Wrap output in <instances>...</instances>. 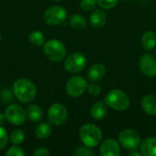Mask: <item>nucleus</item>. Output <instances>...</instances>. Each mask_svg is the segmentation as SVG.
I'll return each mask as SVG.
<instances>
[{
    "instance_id": "nucleus-1",
    "label": "nucleus",
    "mask_w": 156,
    "mask_h": 156,
    "mask_svg": "<svg viewBox=\"0 0 156 156\" xmlns=\"http://www.w3.org/2000/svg\"><path fill=\"white\" fill-rule=\"evenodd\" d=\"M13 93L19 101L28 103L36 98L37 87L27 79H18L13 84Z\"/></svg>"
},
{
    "instance_id": "nucleus-2",
    "label": "nucleus",
    "mask_w": 156,
    "mask_h": 156,
    "mask_svg": "<svg viewBox=\"0 0 156 156\" xmlns=\"http://www.w3.org/2000/svg\"><path fill=\"white\" fill-rule=\"evenodd\" d=\"M80 138L85 146L94 148L102 140L101 130L93 123H86L80 129Z\"/></svg>"
},
{
    "instance_id": "nucleus-3",
    "label": "nucleus",
    "mask_w": 156,
    "mask_h": 156,
    "mask_svg": "<svg viewBox=\"0 0 156 156\" xmlns=\"http://www.w3.org/2000/svg\"><path fill=\"white\" fill-rule=\"evenodd\" d=\"M104 102L111 109L122 112L129 108L130 98L123 90L114 89L107 93L104 99Z\"/></svg>"
},
{
    "instance_id": "nucleus-4",
    "label": "nucleus",
    "mask_w": 156,
    "mask_h": 156,
    "mask_svg": "<svg viewBox=\"0 0 156 156\" xmlns=\"http://www.w3.org/2000/svg\"><path fill=\"white\" fill-rule=\"evenodd\" d=\"M67 53L65 45L58 39H50L44 45V54L52 62H59L64 59Z\"/></svg>"
},
{
    "instance_id": "nucleus-5",
    "label": "nucleus",
    "mask_w": 156,
    "mask_h": 156,
    "mask_svg": "<svg viewBox=\"0 0 156 156\" xmlns=\"http://www.w3.org/2000/svg\"><path fill=\"white\" fill-rule=\"evenodd\" d=\"M119 143L126 150H136L141 144V137L139 133L132 129H124L119 133Z\"/></svg>"
},
{
    "instance_id": "nucleus-6",
    "label": "nucleus",
    "mask_w": 156,
    "mask_h": 156,
    "mask_svg": "<svg viewBox=\"0 0 156 156\" xmlns=\"http://www.w3.org/2000/svg\"><path fill=\"white\" fill-rule=\"evenodd\" d=\"M87 65V58L80 52H75L67 57L64 61V68L69 73H79Z\"/></svg>"
},
{
    "instance_id": "nucleus-7",
    "label": "nucleus",
    "mask_w": 156,
    "mask_h": 156,
    "mask_svg": "<svg viewBox=\"0 0 156 156\" xmlns=\"http://www.w3.org/2000/svg\"><path fill=\"white\" fill-rule=\"evenodd\" d=\"M67 11L63 6L52 5L44 13V20L49 26H58L66 21Z\"/></svg>"
},
{
    "instance_id": "nucleus-8",
    "label": "nucleus",
    "mask_w": 156,
    "mask_h": 156,
    "mask_svg": "<svg viewBox=\"0 0 156 156\" xmlns=\"http://www.w3.org/2000/svg\"><path fill=\"white\" fill-rule=\"evenodd\" d=\"M88 83L81 76H74L70 78L66 84L67 93L73 98L80 97L87 90Z\"/></svg>"
},
{
    "instance_id": "nucleus-9",
    "label": "nucleus",
    "mask_w": 156,
    "mask_h": 156,
    "mask_svg": "<svg viewBox=\"0 0 156 156\" xmlns=\"http://www.w3.org/2000/svg\"><path fill=\"white\" fill-rule=\"evenodd\" d=\"M68 118V110L62 103H54L52 104L48 112V122L53 125H61L63 124Z\"/></svg>"
},
{
    "instance_id": "nucleus-10",
    "label": "nucleus",
    "mask_w": 156,
    "mask_h": 156,
    "mask_svg": "<svg viewBox=\"0 0 156 156\" xmlns=\"http://www.w3.org/2000/svg\"><path fill=\"white\" fill-rule=\"evenodd\" d=\"M5 116L7 122L16 126L22 125L27 119L26 111L19 105L12 104L9 105L5 111Z\"/></svg>"
},
{
    "instance_id": "nucleus-11",
    "label": "nucleus",
    "mask_w": 156,
    "mask_h": 156,
    "mask_svg": "<svg viewBox=\"0 0 156 156\" xmlns=\"http://www.w3.org/2000/svg\"><path fill=\"white\" fill-rule=\"evenodd\" d=\"M139 68L142 73L149 78L156 76V57L153 54L145 53L139 60Z\"/></svg>"
},
{
    "instance_id": "nucleus-12",
    "label": "nucleus",
    "mask_w": 156,
    "mask_h": 156,
    "mask_svg": "<svg viewBox=\"0 0 156 156\" xmlns=\"http://www.w3.org/2000/svg\"><path fill=\"white\" fill-rule=\"evenodd\" d=\"M100 154L101 156L121 155V144L115 139H107L101 144Z\"/></svg>"
},
{
    "instance_id": "nucleus-13",
    "label": "nucleus",
    "mask_w": 156,
    "mask_h": 156,
    "mask_svg": "<svg viewBox=\"0 0 156 156\" xmlns=\"http://www.w3.org/2000/svg\"><path fill=\"white\" fill-rule=\"evenodd\" d=\"M143 111L149 116L156 115V97L153 94H146L141 101Z\"/></svg>"
},
{
    "instance_id": "nucleus-14",
    "label": "nucleus",
    "mask_w": 156,
    "mask_h": 156,
    "mask_svg": "<svg viewBox=\"0 0 156 156\" xmlns=\"http://www.w3.org/2000/svg\"><path fill=\"white\" fill-rule=\"evenodd\" d=\"M90 25L95 28H101L107 23V15L101 9H94L90 16Z\"/></svg>"
},
{
    "instance_id": "nucleus-15",
    "label": "nucleus",
    "mask_w": 156,
    "mask_h": 156,
    "mask_svg": "<svg viewBox=\"0 0 156 156\" xmlns=\"http://www.w3.org/2000/svg\"><path fill=\"white\" fill-rule=\"evenodd\" d=\"M106 74V68L101 63L93 64L87 72V77L90 81H98L101 80Z\"/></svg>"
},
{
    "instance_id": "nucleus-16",
    "label": "nucleus",
    "mask_w": 156,
    "mask_h": 156,
    "mask_svg": "<svg viewBox=\"0 0 156 156\" xmlns=\"http://www.w3.org/2000/svg\"><path fill=\"white\" fill-rule=\"evenodd\" d=\"M140 152L144 156H156V138L148 137L141 142Z\"/></svg>"
},
{
    "instance_id": "nucleus-17",
    "label": "nucleus",
    "mask_w": 156,
    "mask_h": 156,
    "mask_svg": "<svg viewBox=\"0 0 156 156\" xmlns=\"http://www.w3.org/2000/svg\"><path fill=\"white\" fill-rule=\"evenodd\" d=\"M90 114L92 118L96 121L102 120L107 114V105L105 104V102L102 101L95 102L90 109Z\"/></svg>"
},
{
    "instance_id": "nucleus-18",
    "label": "nucleus",
    "mask_w": 156,
    "mask_h": 156,
    "mask_svg": "<svg viewBox=\"0 0 156 156\" xmlns=\"http://www.w3.org/2000/svg\"><path fill=\"white\" fill-rule=\"evenodd\" d=\"M27 117L33 122H38L43 119V110L37 104H30L26 110Z\"/></svg>"
},
{
    "instance_id": "nucleus-19",
    "label": "nucleus",
    "mask_w": 156,
    "mask_h": 156,
    "mask_svg": "<svg viewBox=\"0 0 156 156\" xmlns=\"http://www.w3.org/2000/svg\"><path fill=\"white\" fill-rule=\"evenodd\" d=\"M142 46L146 50H152L156 47V34L154 31H146L142 36Z\"/></svg>"
},
{
    "instance_id": "nucleus-20",
    "label": "nucleus",
    "mask_w": 156,
    "mask_h": 156,
    "mask_svg": "<svg viewBox=\"0 0 156 156\" xmlns=\"http://www.w3.org/2000/svg\"><path fill=\"white\" fill-rule=\"evenodd\" d=\"M52 133V127L50 122H41L35 129V135L39 139H47Z\"/></svg>"
},
{
    "instance_id": "nucleus-21",
    "label": "nucleus",
    "mask_w": 156,
    "mask_h": 156,
    "mask_svg": "<svg viewBox=\"0 0 156 156\" xmlns=\"http://www.w3.org/2000/svg\"><path fill=\"white\" fill-rule=\"evenodd\" d=\"M69 25L71 27L75 28V29H78V30H81V29H84L87 26V20L86 18L81 16V15H79V14H75V15H72L70 17H69Z\"/></svg>"
},
{
    "instance_id": "nucleus-22",
    "label": "nucleus",
    "mask_w": 156,
    "mask_h": 156,
    "mask_svg": "<svg viewBox=\"0 0 156 156\" xmlns=\"http://www.w3.org/2000/svg\"><path fill=\"white\" fill-rule=\"evenodd\" d=\"M28 40L33 45H35L37 47H40V46L44 45L45 36H44V34L41 31H39V30H34V31H32L29 34Z\"/></svg>"
},
{
    "instance_id": "nucleus-23",
    "label": "nucleus",
    "mask_w": 156,
    "mask_h": 156,
    "mask_svg": "<svg viewBox=\"0 0 156 156\" xmlns=\"http://www.w3.org/2000/svg\"><path fill=\"white\" fill-rule=\"evenodd\" d=\"M24 140H25V133L20 129L14 130L10 134V141L15 145H18L22 144Z\"/></svg>"
},
{
    "instance_id": "nucleus-24",
    "label": "nucleus",
    "mask_w": 156,
    "mask_h": 156,
    "mask_svg": "<svg viewBox=\"0 0 156 156\" xmlns=\"http://www.w3.org/2000/svg\"><path fill=\"white\" fill-rule=\"evenodd\" d=\"M74 154L76 156H94L96 154L95 151L88 146H79L75 152Z\"/></svg>"
},
{
    "instance_id": "nucleus-25",
    "label": "nucleus",
    "mask_w": 156,
    "mask_h": 156,
    "mask_svg": "<svg viewBox=\"0 0 156 156\" xmlns=\"http://www.w3.org/2000/svg\"><path fill=\"white\" fill-rule=\"evenodd\" d=\"M97 5V0H80V7L83 11H93Z\"/></svg>"
},
{
    "instance_id": "nucleus-26",
    "label": "nucleus",
    "mask_w": 156,
    "mask_h": 156,
    "mask_svg": "<svg viewBox=\"0 0 156 156\" xmlns=\"http://www.w3.org/2000/svg\"><path fill=\"white\" fill-rule=\"evenodd\" d=\"M119 0H97V4L102 9H112L117 4Z\"/></svg>"
},
{
    "instance_id": "nucleus-27",
    "label": "nucleus",
    "mask_w": 156,
    "mask_h": 156,
    "mask_svg": "<svg viewBox=\"0 0 156 156\" xmlns=\"http://www.w3.org/2000/svg\"><path fill=\"white\" fill-rule=\"evenodd\" d=\"M6 156H25L26 153L24 152V150L21 147H18L16 145L12 146L8 149V151H6L5 153Z\"/></svg>"
},
{
    "instance_id": "nucleus-28",
    "label": "nucleus",
    "mask_w": 156,
    "mask_h": 156,
    "mask_svg": "<svg viewBox=\"0 0 156 156\" xmlns=\"http://www.w3.org/2000/svg\"><path fill=\"white\" fill-rule=\"evenodd\" d=\"M8 142V134L5 128L0 125V151L3 150L6 145Z\"/></svg>"
},
{
    "instance_id": "nucleus-29",
    "label": "nucleus",
    "mask_w": 156,
    "mask_h": 156,
    "mask_svg": "<svg viewBox=\"0 0 156 156\" xmlns=\"http://www.w3.org/2000/svg\"><path fill=\"white\" fill-rule=\"evenodd\" d=\"M87 90L89 92L90 95L91 96H97L101 93V87L97 84V83H90V85H88L87 87Z\"/></svg>"
},
{
    "instance_id": "nucleus-30",
    "label": "nucleus",
    "mask_w": 156,
    "mask_h": 156,
    "mask_svg": "<svg viewBox=\"0 0 156 156\" xmlns=\"http://www.w3.org/2000/svg\"><path fill=\"white\" fill-rule=\"evenodd\" d=\"M0 97H1V100L7 103V102H10L12 100H13V94H12V91L9 90V89H5L1 91V94H0Z\"/></svg>"
},
{
    "instance_id": "nucleus-31",
    "label": "nucleus",
    "mask_w": 156,
    "mask_h": 156,
    "mask_svg": "<svg viewBox=\"0 0 156 156\" xmlns=\"http://www.w3.org/2000/svg\"><path fill=\"white\" fill-rule=\"evenodd\" d=\"M50 154L49 151L45 148V147H40V148H37L34 151L33 153V155L34 156H48Z\"/></svg>"
},
{
    "instance_id": "nucleus-32",
    "label": "nucleus",
    "mask_w": 156,
    "mask_h": 156,
    "mask_svg": "<svg viewBox=\"0 0 156 156\" xmlns=\"http://www.w3.org/2000/svg\"><path fill=\"white\" fill-rule=\"evenodd\" d=\"M129 155L131 156H141L143 155L141 152H137V149L136 150H132L130 153H129Z\"/></svg>"
},
{
    "instance_id": "nucleus-33",
    "label": "nucleus",
    "mask_w": 156,
    "mask_h": 156,
    "mask_svg": "<svg viewBox=\"0 0 156 156\" xmlns=\"http://www.w3.org/2000/svg\"><path fill=\"white\" fill-rule=\"evenodd\" d=\"M5 113L3 114V113H1L0 112V125H3L4 123H5Z\"/></svg>"
},
{
    "instance_id": "nucleus-34",
    "label": "nucleus",
    "mask_w": 156,
    "mask_h": 156,
    "mask_svg": "<svg viewBox=\"0 0 156 156\" xmlns=\"http://www.w3.org/2000/svg\"><path fill=\"white\" fill-rule=\"evenodd\" d=\"M0 42H1V34H0Z\"/></svg>"
},
{
    "instance_id": "nucleus-35",
    "label": "nucleus",
    "mask_w": 156,
    "mask_h": 156,
    "mask_svg": "<svg viewBox=\"0 0 156 156\" xmlns=\"http://www.w3.org/2000/svg\"><path fill=\"white\" fill-rule=\"evenodd\" d=\"M52 1H60V0H52Z\"/></svg>"
},
{
    "instance_id": "nucleus-36",
    "label": "nucleus",
    "mask_w": 156,
    "mask_h": 156,
    "mask_svg": "<svg viewBox=\"0 0 156 156\" xmlns=\"http://www.w3.org/2000/svg\"><path fill=\"white\" fill-rule=\"evenodd\" d=\"M124 1H132V0H124Z\"/></svg>"
}]
</instances>
